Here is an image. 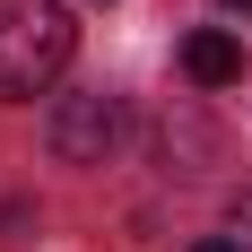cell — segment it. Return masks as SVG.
I'll return each mask as SVG.
<instances>
[{"label":"cell","instance_id":"1","mask_svg":"<svg viewBox=\"0 0 252 252\" xmlns=\"http://www.w3.org/2000/svg\"><path fill=\"white\" fill-rule=\"evenodd\" d=\"M78 26L61 0H0V96H44L52 78L70 70Z\"/></svg>","mask_w":252,"mask_h":252},{"label":"cell","instance_id":"2","mask_svg":"<svg viewBox=\"0 0 252 252\" xmlns=\"http://www.w3.org/2000/svg\"><path fill=\"white\" fill-rule=\"evenodd\" d=\"M113 130H122V104H113V96H61L44 139H52V157H61V165H104Z\"/></svg>","mask_w":252,"mask_h":252},{"label":"cell","instance_id":"3","mask_svg":"<svg viewBox=\"0 0 252 252\" xmlns=\"http://www.w3.org/2000/svg\"><path fill=\"white\" fill-rule=\"evenodd\" d=\"M183 70H191V87H235L244 78V44H235L226 26H200L183 44Z\"/></svg>","mask_w":252,"mask_h":252},{"label":"cell","instance_id":"4","mask_svg":"<svg viewBox=\"0 0 252 252\" xmlns=\"http://www.w3.org/2000/svg\"><path fill=\"white\" fill-rule=\"evenodd\" d=\"M226 235H235V252H252V191L226 209Z\"/></svg>","mask_w":252,"mask_h":252},{"label":"cell","instance_id":"5","mask_svg":"<svg viewBox=\"0 0 252 252\" xmlns=\"http://www.w3.org/2000/svg\"><path fill=\"white\" fill-rule=\"evenodd\" d=\"M191 252H235V235H200V244H191Z\"/></svg>","mask_w":252,"mask_h":252},{"label":"cell","instance_id":"6","mask_svg":"<svg viewBox=\"0 0 252 252\" xmlns=\"http://www.w3.org/2000/svg\"><path fill=\"white\" fill-rule=\"evenodd\" d=\"M226 9H252V0H226Z\"/></svg>","mask_w":252,"mask_h":252}]
</instances>
